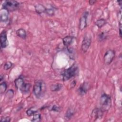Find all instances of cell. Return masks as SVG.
<instances>
[{"label": "cell", "instance_id": "cell-1", "mask_svg": "<svg viewBox=\"0 0 122 122\" xmlns=\"http://www.w3.org/2000/svg\"><path fill=\"white\" fill-rule=\"evenodd\" d=\"M79 73V68L76 64H73L69 68L64 70L61 75L62 80L64 81H67L70 79L77 76Z\"/></svg>", "mask_w": 122, "mask_h": 122}, {"label": "cell", "instance_id": "cell-2", "mask_svg": "<svg viewBox=\"0 0 122 122\" xmlns=\"http://www.w3.org/2000/svg\"><path fill=\"white\" fill-rule=\"evenodd\" d=\"M101 109L104 112L108 111L111 107L112 99L110 95L104 93L100 98Z\"/></svg>", "mask_w": 122, "mask_h": 122}, {"label": "cell", "instance_id": "cell-3", "mask_svg": "<svg viewBox=\"0 0 122 122\" xmlns=\"http://www.w3.org/2000/svg\"><path fill=\"white\" fill-rule=\"evenodd\" d=\"M20 6V3L16 0H8L4 1L2 4V8L9 11H13L17 10Z\"/></svg>", "mask_w": 122, "mask_h": 122}, {"label": "cell", "instance_id": "cell-4", "mask_svg": "<svg viewBox=\"0 0 122 122\" xmlns=\"http://www.w3.org/2000/svg\"><path fill=\"white\" fill-rule=\"evenodd\" d=\"M43 82L42 81H37L33 88V92L35 96L37 98H40L42 95L43 91Z\"/></svg>", "mask_w": 122, "mask_h": 122}, {"label": "cell", "instance_id": "cell-5", "mask_svg": "<svg viewBox=\"0 0 122 122\" xmlns=\"http://www.w3.org/2000/svg\"><path fill=\"white\" fill-rule=\"evenodd\" d=\"M115 52L112 50L107 51L103 56V62L106 65L110 64L114 59Z\"/></svg>", "mask_w": 122, "mask_h": 122}, {"label": "cell", "instance_id": "cell-6", "mask_svg": "<svg viewBox=\"0 0 122 122\" xmlns=\"http://www.w3.org/2000/svg\"><path fill=\"white\" fill-rule=\"evenodd\" d=\"M91 42L92 40L91 36L89 35L85 34L83 37L81 45V49L84 53L87 51L91 46Z\"/></svg>", "mask_w": 122, "mask_h": 122}, {"label": "cell", "instance_id": "cell-7", "mask_svg": "<svg viewBox=\"0 0 122 122\" xmlns=\"http://www.w3.org/2000/svg\"><path fill=\"white\" fill-rule=\"evenodd\" d=\"M89 15L88 11L84 12L80 17L79 20V29L80 30H82L87 26V19Z\"/></svg>", "mask_w": 122, "mask_h": 122}, {"label": "cell", "instance_id": "cell-8", "mask_svg": "<svg viewBox=\"0 0 122 122\" xmlns=\"http://www.w3.org/2000/svg\"><path fill=\"white\" fill-rule=\"evenodd\" d=\"M104 112L100 108H94L91 113V117L94 119V121L97 119H102L103 115Z\"/></svg>", "mask_w": 122, "mask_h": 122}, {"label": "cell", "instance_id": "cell-9", "mask_svg": "<svg viewBox=\"0 0 122 122\" xmlns=\"http://www.w3.org/2000/svg\"><path fill=\"white\" fill-rule=\"evenodd\" d=\"M89 87L90 86L88 82H84L82 83H81V85L79 87L77 91L79 94L81 96L85 95L87 93L89 89Z\"/></svg>", "mask_w": 122, "mask_h": 122}, {"label": "cell", "instance_id": "cell-10", "mask_svg": "<svg viewBox=\"0 0 122 122\" xmlns=\"http://www.w3.org/2000/svg\"><path fill=\"white\" fill-rule=\"evenodd\" d=\"M0 47L1 48H5L8 45V41L7 37V32L5 30H3L0 33Z\"/></svg>", "mask_w": 122, "mask_h": 122}, {"label": "cell", "instance_id": "cell-11", "mask_svg": "<svg viewBox=\"0 0 122 122\" xmlns=\"http://www.w3.org/2000/svg\"><path fill=\"white\" fill-rule=\"evenodd\" d=\"M9 11L7 10L2 8L0 11V20L1 22H6L9 19Z\"/></svg>", "mask_w": 122, "mask_h": 122}, {"label": "cell", "instance_id": "cell-12", "mask_svg": "<svg viewBox=\"0 0 122 122\" xmlns=\"http://www.w3.org/2000/svg\"><path fill=\"white\" fill-rule=\"evenodd\" d=\"M35 10L38 14H41L43 13H45L46 8L42 4L39 3L35 5Z\"/></svg>", "mask_w": 122, "mask_h": 122}, {"label": "cell", "instance_id": "cell-13", "mask_svg": "<svg viewBox=\"0 0 122 122\" xmlns=\"http://www.w3.org/2000/svg\"><path fill=\"white\" fill-rule=\"evenodd\" d=\"M73 39L74 37L71 36H66L64 37L62 39V42L63 45L65 46L68 47L72 43Z\"/></svg>", "mask_w": 122, "mask_h": 122}, {"label": "cell", "instance_id": "cell-14", "mask_svg": "<svg viewBox=\"0 0 122 122\" xmlns=\"http://www.w3.org/2000/svg\"><path fill=\"white\" fill-rule=\"evenodd\" d=\"M16 35L20 38L22 39H25L27 36V33L25 30L23 28H20L16 31Z\"/></svg>", "mask_w": 122, "mask_h": 122}, {"label": "cell", "instance_id": "cell-15", "mask_svg": "<svg viewBox=\"0 0 122 122\" xmlns=\"http://www.w3.org/2000/svg\"><path fill=\"white\" fill-rule=\"evenodd\" d=\"M24 83V80L21 77H20L16 79L14 81L15 86L17 89H20V88L22 86V85Z\"/></svg>", "mask_w": 122, "mask_h": 122}, {"label": "cell", "instance_id": "cell-16", "mask_svg": "<svg viewBox=\"0 0 122 122\" xmlns=\"http://www.w3.org/2000/svg\"><path fill=\"white\" fill-rule=\"evenodd\" d=\"M30 87H31V84L30 83L24 82V83L20 88V90L22 93H27L30 91Z\"/></svg>", "mask_w": 122, "mask_h": 122}, {"label": "cell", "instance_id": "cell-17", "mask_svg": "<svg viewBox=\"0 0 122 122\" xmlns=\"http://www.w3.org/2000/svg\"><path fill=\"white\" fill-rule=\"evenodd\" d=\"M75 113L74 110L72 108H69L65 114V119L67 120H69L71 118V117L74 115Z\"/></svg>", "mask_w": 122, "mask_h": 122}, {"label": "cell", "instance_id": "cell-18", "mask_svg": "<svg viewBox=\"0 0 122 122\" xmlns=\"http://www.w3.org/2000/svg\"><path fill=\"white\" fill-rule=\"evenodd\" d=\"M38 111V110L36 107H31L29 108L26 111V113L28 116H31L32 115H33L35 113L37 112Z\"/></svg>", "mask_w": 122, "mask_h": 122}, {"label": "cell", "instance_id": "cell-19", "mask_svg": "<svg viewBox=\"0 0 122 122\" xmlns=\"http://www.w3.org/2000/svg\"><path fill=\"white\" fill-rule=\"evenodd\" d=\"M95 25L99 28H101L106 24V21L104 19H100L97 20L95 22Z\"/></svg>", "mask_w": 122, "mask_h": 122}, {"label": "cell", "instance_id": "cell-20", "mask_svg": "<svg viewBox=\"0 0 122 122\" xmlns=\"http://www.w3.org/2000/svg\"><path fill=\"white\" fill-rule=\"evenodd\" d=\"M62 88V85L61 83H56L51 86V90L52 92H58Z\"/></svg>", "mask_w": 122, "mask_h": 122}, {"label": "cell", "instance_id": "cell-21", "mask_svg": "<svg viewBox=\"0 0 122 122\" xmlns=\"http://www.w3.org/2000/svg\"><path fill=\"white\" fill-rule=\"evenodd\" d=\"M7 88V84L5 81H3L0 83V94H2L5 92Z\"/></svg>", "mask_w": 122, "mask_h": 122}, {"label": "cell", "instance_id": "cell-22", "mask_svg": "<svg viewBox=\"0 0 122 122\" xmlns=\"http://www.w3.org/2000/svg\"><path fill=\"white\" fill-rule=\"evenodd\" d=\"M41 115L40 113H35L33 115V118L31 120V122H38L41 121Z\"/></svg>", "mask_w": 122, "mask_h": 122}, {"label": "cell", "instance_id": "cell-23", "mask_svg": "<svg viewBox=\"0 0 122 122\" xmlns=\"http://www.w3.org/2000/svg\"><path fill=\"white\" fill-rule=\"evenodd\" d=\"M45 13L49 16H52L54 15L55 10L53 8H46Z\"/></svg>", "mask_w": 122, "mask_h": 122}, {"label": "cell", "instance_id": "cell-24", "mask_svg": "<svg viewBox=\"0 0 122 122\" xmlns=\"http://www.w3.org/2000/svg\"><path fill=\"white\" fill-rule=\"evenodd\" d=\"M106 38H107L106 34V33H105L103 32H102L101 33H100L98 36V40L100 41H102L104 40L105 39H106Z\"/></svg>", "mask_w": 122, "mask_h": 122}, {"label": "cell", "instance_id": "cell-25", "mask_svg": "<svg viewBox=\"0 0 122 122\" xmlns=\"http://www.w3.org/2000/svg\"><path fill=\"white\" fill-rule=\"evenodd\" d=\"M13 64L12 63H11V62L10 61H7L6 62L4 65V66H3V68L4 70H9L10 69L12 66Z\"/></svg>", "mask_w": 122, "mask_h": 122}, {"label": "cell", "instance_id": "cell-26", "mask_svg": "<svg viewBox=\"0 0 122 122\" xmlns=\"http://www.w3.org/2000/svg\"><path fill=\"white\" fill-rule=\"evenodd\" d=\"M13 95H14V91L13 90H11V89L9 90L6 93V96L10 99L13 96Z\"/></svg>", "mask_w": 122, "mask_h": 122}, {"label": "cell", "instance_id": "cell-27", "mask_svg": "<svg viewBox=\"0 0 122 122\" xmlns=\"http://www.w3.org/2000/svg\"><path fill=\"white\" fill-rule=\"evenodd\" d=\"M51 110L54 112H59L61 111V108L60 106L57 105H54L51 107Z\"/></svg>", "mask_w": 122, "mask_h": 122}, {"label": "cell", "instance_id": "cell-28", "mask_svg": "<svg viewBox=\"0 0 122 122\" xmlns=\"http://www.w3.org/2000/svg\"><path fill=\"white\" fill-rule=\"evenodd\" d=\"M10 120H11V119L9 116H6V117L1 118L0 119L1 122H9L10 121Z\"/></svg>", "mask_w": 122, "mask_h": 122}, {"label": "cell", "instance_id": "cell-29", "mask_svg": "<svg viewBox=\"0 0 122 122\" xmlns=\"http://www.w3.org/2000/svg\"><path fill=\"white\" fill-rule=\"evenodd\" d=\"M96 2L95 0H90L89 1V3L91 5H93L95 4V3Z\"/></svg>", "mask_w": 122, "mask_h": 122}, {"label": "cell", "instance_id": "cell-30", "mask_svg": "<svg viewBox=\"0 0 122 122\" xmlns=\"http://www.w3.org/2000/svg\"><path fill=\"white\" fill-rule=\"evenodd\" d=\"M75 84H76V81H72V82L71 83V87L73 88L75 86Z\"/></svg>", "mask_w": 122, "mask_h": 122}, {"label": "cell", "instance_id": "cell-31", "mask_svg": "<svg viewBox=\"0 0 122 122\" xmlns=\"http://www.w3.org/2000/svg\"><path fill=\"white\" fill-rule=\"evenodd\" d=\"M3 80H4V75H1L0 76V81H1Z\"/></svg>", "mask_w": 122, "mask_h": 122}]
</instances>
